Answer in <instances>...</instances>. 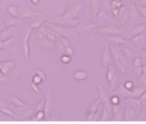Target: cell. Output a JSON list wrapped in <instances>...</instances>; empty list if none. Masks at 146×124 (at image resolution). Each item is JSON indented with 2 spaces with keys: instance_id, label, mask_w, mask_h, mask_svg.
<instances>
[{
  "instance_id": "obj_1",
  "label": "cell",
  "mask_w": 146,
  "mask_h": 124,
  "mask_svg": "<svg viewBox=\"0 0 146 124\" xmlns=\"http://www.w3.org/2000/svg\"><path fill=\"white\" fill-rule=\"evenodd\" d=\"M82 11V1L81 0H69L68 1L67 11L61 15L64 18H80Z\"/></svg>"
},
{
  "instance_id": "obj_2",
  "label": "cell",
  "mask_w": 146,
  "mask_h": 124,
  "mask_svg": "<svg viewBox=\"0 0 146 124\" xmlns=\"http://www.w3.org/2000/svg\"><path fill=\"white\" fill-rule=\"evenodd\" d=\"M98 34H103V35H117L123 31V27L119 25H107V26H95L94 30Z\"/></svg>"
},
{
  "instance_id": "obj_3",
  "label": "cell",
  "mask_w": 146,
  "mask_h": 124,
  "mask_svg": "<svg viewBox=\"0 0 146 124\" xmlns=\"http://www.w3.org/2000/svg\"><path fill=\"white\" fill-rule=\"evenodd\" d=\"M50 22H55L58 25H63V26H68V27H76L80 25V18H64L61 16H56V17H52L50 20H47Z\"/></svg>"
},
{
  "instance_id": "obj_4",
  "label": "cell",
  "mask_w": 146,
  "mask_h": 124,
  "mask_svg": "<svg viewBox=\"0 0 146 124\" xmlns=\"http://www.w3.org/2000/svg\"><path fill=\"white\" fill-rule=\"evenodd\" d=\"M31 29L30 26L26 29L24 37H22V52H24L25 59H30V47H29V42H30V35H31Z\"/></svg>"
},
{
  "instance_id": "obj_5",
  "label": "cell",
  "mask_w": 146,
  "mask_h": 124,
  "mask_svg": "<svg viewBox=\"0 0 146 124\" xmlns=\"http://www.w3.org/2000/svg\"><path fill=\"white\" fill-rule=\"evenodd\" d=\"M106 79L110 84V88L115 90L116 89V81H117V77H116V69L113 64L111 63L108 67H107V75H106Z\"/></svg>"
},
{
  "instance_id": "obj_6",
  "label": "cell",
  "mask_w": 146,
  "mask_h": 124,
  "mask_svg": "<svg viewBox=\"0 0 146 124\" xmlns=\"http://www.w3.org/2000/svg\"><path fill=\"white\" fill-rule=\"evenodd\" d=\"M102 105H103V110H102L100 120H111L112 119V105L108 101V98L102 101Z\"/></svg>"
},
{
  "instance_id": "obj_7",
  "label": "cell",
  "mask_w": 146,
  "mask_h": 124,
  "mask_svg": "<svg viewBox=\"0 0 146 124\" xmlns=\"http://www.w3.org/2000/svg\"><path fill=\"white\" fill-rule=\"evenodd\" d=\"M145 38H146V35H145V31H143V33H141V34L131 37V41H129V42L133 46H136L137 50H145V43H146Z\"/></svg>"
},
{
  "instance_id": "obj_8",
  "label": "cell",
  "mask_w": 146,
  "mask_h": 124,
  "mask_svg": "<svg viewBox=\"0 0 146 124\" xmlns=\"http://www.w3.org/2000/svg\"><path fill=\"white\" fill-rule=\"evenodd\" d=\"M128 20H129V22H132V24H136L137 21H140V13L137 11L134 3H131L128 5Z\"/></svg>"
},
{
  "instance_id": "obj_9",
  "label": "cell",
  "mask_w": 146,
  "mask_h": 124,
  "mask_svg": "<svg viewBox=\"0 0 146 124\" xmlns=\"http://www.w3.org/2000/svg\"><path fill=\"white\" fill-rule=\"evenodd\" d=\"M100 103V99L98 98L95 102H93L89 106V109H88V120H90V121H93V120H98L97 119V109H98V105Z\"/></svg>"
},
{
  "instance_id": "obj_10",
  "label": "cell",
  "mask_w": 146,
  "mask_h": 124,
  "mask_svg": "<svg viewBox=\"0 0 146 124\" xmlns=\"http://www.w3.org/2000/svg\"><path fill=\"white\" fill-rule=\"evenodd\" d=\"M140 112L137 111L136 109H133L132 106H129V105H125L124 107V114H123V119H125V120H133L134 118H136V115H138Z\"/></svg>"
},
{
  "instance_id": "obj_11",
  "label": "cell",
  "mask_w": 146,
  "mask_h": 124,
  "mask_svg": "<svg viewBox=\"0 0 146 124\" xmlns=\"http://www.w3.org/2000/svg\"><path fill=\"white\" fill-rule=\"evenodd\" d=\"M123 114H124V105L121 103V101L117 103V105H112V118L119 120V119H123Z\"/></svg>"
},
{
  "instance_id": "obj_12",
  "label": "cell",
  "mask_w": 146,
  "mask_h": 124,
  "mask_svg": "<svg viewBox=\"0 0 146 124\" xmlns=\"http://www.w3.org/2000/svg\"><path fill=\"white\" fill-rule=\"evenodd\" d=\"M11 102H12L13 106L20 107L21 110H33V109H34V106H31V105H27V103H25L24 101H21L18 97H11Z\"/></svg>"
},
{
  "instance_id": "obj_13",
  "label": "cell",
  "mask_w": 146,
  "mask_h": 124,
  "mask_svg": "<svg viewBox=\"0 0 146 124\" xmlns=\"http://www.w3.org/2000/svg\"><path fill=\"white\" fill-rule=\"evenodd\" d=\"M107 41L111 45H116V46H123L125 43H128V41L125 38H123L120 34H117V35H107Z\"/></svg>"
},
{
  "instance_id": "obj_14",
  "label": "cell",
  "mask_w": 146,
  "mask_h": 124,
  "mask_svg": "<svg viewBox=\"0 0 146 124\" xmlns=\"http://www.w3.org/2000/svg\"><path fill=\"white\" fill-rule=\"evenodd\" d=\"M52 109V98H51V90H47L44 97V105H43V111L46 115H50Z\"/></svg>"
},
{
  "instance_id": "obj_15",
  "label": "cell",
  "mask_w": 146,
  "mask_h": 124,
  "mask_svg": "<svg viewBox=\"0 0 146 124\" xmlns=\"http://www.w3.org/2000/svg\"><path fill=\"white\" fill-rule=\"evenodd\" d=\"M15 61L12 60H7V61H3V64H1V68H0V73L4 76H8V73L11 72V71L15 69Z\"/></svg>"
},
{
  "instance_id": "obj_16",
  "label": "cell",
  "mask_w": 146,
  "mask_h": 124,
  "mask_svg": "<svg viewBox=\"0 0 146 124\" xmlns=\"http://www.w3.org/2000/svg\"><path fill=\"white\" fill-rule=\"evenodd\" d=\"M111 63H112V56H111L110 47H104L103 54H102V65H103L104 68H107Z\"/></svg>"
},
{
  "instance_id": "obj_17",
  "label": "cell",
  "mask_w": 146,
  "mask_h": 124,
  "mask_svg": "<svg viewBox=\"0 0 146 124\" xmlns=\"http://www.w3.org/2000/svg\"><path fill=\"white\" fill-rule=\"evenodd\" d=\"M38 29H39V30L42 31L43 34H44V37H46V38H48L50 41H52V42H56V41H58V37L55 35V34L52 33V30H51V29H50L48 26H46L44 24H43L42 26H39V27H38Z\"/></svg>"
},
{
  "instance_id": "obj_18",
  "label": "cell",
  "mask_w": 146,
  "mask_h": 124,
  "mask_svg": "<svg viewBox=\"0 0 146 124\" xmlns=\"http://www.w3.org/2000/svg\"><path fill=\"white\" fill-rule=\"evenodd\" d=\"M94 20H95L94 22H100L102 20L111 21V17H110V15H108V11H106V9H99L97 12V15H95Z\"/></svg>"
},
{
  "instance_id": "obj_19",
  "label": "cell",
  "mask_w": 146,
  "mask_h": 124,
  "mask_svg": "<svg viewBox=\"0 0 146 124\" xmlns=\"http://www.w3.org/2000/svg\"><path fill=\"white\" fill-rule=\"evenodd\" d=\"M35 42L38 43V45L40 46V47H43V49L46 50H52L54 49V46L56 42H52V41H50L48 38H42V39H35Z\"/></svg>"
},
{
  "instance_id": "obj_20",
  "label": "cell",
  "mask_w": 146,
  "mask_h": 124,
  "mask_svg": "<svg viewBox=\"0 0 146 124\" xmlns=\"http://www.w3.org/2000/svg\"><path fill=\"white\" fill-rule=\"evenodd\" d=\"M42 13L40 12H34V11H30V9H20V18H31L35 17V16H40Z\"/></svg>"
},
{
  "instance_id": "obj_21",
  "label": "cell",
  "mask_w": 146,
  "mask_h": 124,
  "mask_svg": "<svg viewBox=\"0 0 146 124\" xmlns=\"http://www.w3.org/2000/svg\"><path fill=\"white\" fill-rule=\"evenodd\" d=\"M115 18H117L119 22H125L128 20V7L123 5L121 8H119V13Z\"/></svg>"
},
{
  "instance_id": "obj_22",
  "label": "cell",
  "mask_w": 146,
  "mask_h": 124,
  "mask_svg": "<svg viewBox=\"0 0 146 124\" xmlns=\"http://www.w3.org/2000/svg\"><path fill=\"white\" fill-rule=\"evenodd\" d=\"M143 91H146V89L143 88V86H138V88L134 86L132 90H129V95H128V98H138Z\"/></svg>"
},
{
  "instance_id": "obj_23",
  "label": "cell",
  "mask_w": 146,
  "mask_h": 124,
  "mask_svg": "<svg viewBox=\"0 0 146 124\" xmlns=\"http://www.w3.org/2000/svg\"><path fill=\"white\" fill-rule=\"evenodd\" d=\"M127 103L129 105V106H132L133 109H136L137 111L140 112L141 109H142V105H141V102L138 101V98H127Z\"/></svg>"
},
{
  "instance_id": "obj_24",
  "label": "cell",
  "mask_w": 146,
  "mask_h": 124,
  "mask_svg": "<svg viewBox=\"0 0 146 124\" xmlns=\"http://www.w3.org/2000/svg\"><path fill=\"white\" fill-rule=\"evenodd\" d=\"M12 35H13V26H7L0 33V41L7 39V38H9V37H12Z\"/></svg>"
},
{
  "instance_id": "obj_25",
  "label": "cell",
  "mask_w": 146,
  "mask_h": 124,
  "mask_svg": "<svg viewBox=\"0 0 146 124\" xmlns=\"http://www.w3.org/2000/svg\"><path fill=\"white\" fill-rule=\"evenodd\" d=\"M145 30H146V25L145 24H137L136 26L132 29L131 37H134V35H137V34H141V33H143Z\"/></svg>"
},
{
  "instance_id": "obj_26",
  "label": "cell",
  "mask_w": 146,
  "mask_h": 124,
  "mask_svg": "<svg viewBox=\"0 0 146 124\" xmlns=\"http://www.w3.org/2000/svg\"><path fill=\"white\" fill-rule=\"evenodd\" d=\"M121 52H123V55L125 56V59H134L133 49H132V47H129V46H127V43H125V46L123 47Z\"/></svg>"
},
{
  "instance_id": "obj_27",
  "label": "cell",
  "mask_w": 146,
  "mask_h": 124,
  "mask_svg": "<svg viewBox=\"0 0 146 124\" xmlns=\"http://www.w3.org/2000/svg\"><path fill=\"white\" fill-rule=\"evenodd\" d=\"M15 42V37H9V38H7V39H3V41H0V50L3 49V50H8V47L12 43Z\"/></svg>"
},
{
  "instance_id": "obj_28",
  "label": "cell",
  "mask_w": 146,
  "mask_h": 124,
  "mask_svg": "<svg viewBox=\"0 0 146 124\" xmlns=\"http://www.w3.org/2000/svg\"><path fill=\"white\" fill-rule=\"evenodd\" d=\"M18 22H20V18L17 17H12V16H9L8 18H4V25L7 26H16V25H18Z\"/></svg>"
},
{
  "instance_id": "obj_29",
  "label": "cell",
  "mask_w": 146,
  "mask_h": 124,
  "mask_svg": "<svg viewBox=\"0 0 146 124\" xmlns=\"http://www.w3.org/2000/svg\"><path fill=\"white\" fill-rule=\"evenodd\" d=\"M90 5H91V12H93V18H94L97 12L100 9V0H90Z\"/></svg>"
},
{
  "instance_id": "obj_30",
  "label": "cell",
  "mask_w": 146,
  "mask_h": 124,
  "mask_svg": "<svg viewBox=\"0 0 146 124\" xmlns=\"http://www.w3.org/2000/svg\"><path fill=\"white\" fill-rule=\"evenodd\" d=\"M113 61H115V64H113V67H115V69H119V72H120V73H128L127 64L121 63L120 60H113Z\"/></svg>"
},
{
  "instance_id": "obj_31",
  "label": "cell",
  "mask_w": 146,
  "mask_h": 124,
  "mask_svg": "<svg viewBox=\"0 0 146 124\" xmlns=\"http://www.w3.org/2000/svg\"><path fill=\"white\" fill-rule=\"evenodd\" d=\"M7 12L9 13V16H12V17L20 18V9H18L16 5H8V8H7Z\"/></svg>"
},
{
  "instance_id": "obj_32",
  "label": "cell",
  "mask_w": 146,
  "mask_h": 124,
  "mask_svg": "<svg viewBox=\"0 0 146 124\" xmlns=\"http://www.w3.org/2000/svg\"><path fill=\"white\" fill-rule=\"evenodd\" d=\"M0 111L4 112V114H7V115H9V116H15V112L9 109L8 105H5L3 101H0Z\"/></svg>"
},
{
  "instance_id": "obj_33",
  "label": "cell",
  "mask_w": 146,
  "mask_h": 124,
  "mask_svg": "<svg viewBox=\"0 0 146 124\" xmlns=\"http://www.w3.org/2000/svg\"><path fill=\"white\" fill-rule=\"evenodd\" d=\"M73 79L78 80V81L88 79V72H86V71H76V72L73 73Z\"/></svg>"
},
{
  "instance_id": "obj_34",
  "label": "cell",
  "mask_w": 146,
  "mask_h": 124,
  "mask_svg": "<svg viewBox=\"0 0 146 124\" xmlns=\"http://www.w3.org/2000/svg\"><path fill=\"white\" fill-rule=\"evenodd\" d=\"M94 27H95L94 24H85L84 26L81 27V30H77V31H78V34L89 33V31H93V30H94Z\"/></svg>"
},
{
  "instance_id": "obj_35",
  "label": "cell",
  "mask_w": 146,
  "mask_h": 124,
  "mask_svg": "<svg viewBox=\"0 0 146 124\" xmlns=\"http://www.w3.org/2000/svg\"><path fill=\"white\" fill-rule=\"evenodd\" d=\"M47 20L46 17H43V18H38V20H35V21H33V24L30 25V27L33 29V30H35V29H38L39 26H42L43 24H44V21Z\"/></svg>"
},
{
  "instance_id": "obj_36",
  "label": "cell",
  "mask_w": 146,
  "mask_h": 124,
  "mask_svg": "<svg viewBox=\"0 0 146 124\" xmlns=\"http://www.w3.org/2000/svg\"><path fill=\"white\" fill-rule=\"evenodd\" d=\"M124 5V1H116V0H111L110 1V7L111 8H121Z\"/></svg>"
},
{
  "instance_id": "obj_37",
  "label": "cell",
  "mask_w": 146,
  "mask_h": 124,
  "mask_svg": "<svg viewBox=\"0 0 146 124\" xmlns=\"http://www.w3.org/2000/svg\"><path fill=\"white\" fill-rule=\"evenodd\" d=\"M137 11H138V13H140V16H142V17H146V7L145 5H136Z\"/></svg>"
},
{
  "instance_id": "obj_38",
  "label": "cell",
  "mask_w": 146,
  "mask_h": 124,
  "mask_svg": "<svg viewBox=\"0 0 146 124\" xmlns=\"http://www.w3.org/2000/svg\"><path fill=\"white\" fill-rule=\"evenodd\" d=\"M108 101L111 102V105H117V103L120 102V97H119L117 94H113L111 98H108Z\"/></svg>"
},
{
  "instance_id": "obj_39",
  "label": "cell",
  "mask_w": 146,
  "mask_h": 124,
  "mask_svg": "<svg viewBox=\"0 0 146 124\" xmlns=\"http://www.w3.org/2000/svg\"><path fill=\"white\" fill-rule=\"evenodd\" d=\"M123 88L127 89V90H132V89L134 88V82L133 81H125L124 84H123Z\"/></svg>"
},
{
  "instance_id": "obj_40",
  "label": "cell",
  "mask_w": 146,
  "mask_h": 124,
  "mask_svg": "<svg viewBox=\"0 0 146 124\" xmlns=\"http://www.w3.org/2000/svg\"><path fill=\"white\" fill-rule=\"evenodd\" d=\"M70 60H72V56H69V55H67V54L61 55V61H63L64 64H69Z\"/></svg>"
},
{
  "instance_id": "obj_41",
  "label": "cell",
  "mask_w": 146,
  "mask_h": 124,
  "mask_svg": "<svg viewBox=\"0 0 146 124\" xmlns=\"http://www.w3.org/2000/svg\"><path fill=\"white\" fill-rule=\"evenodd\" d=\"M44 116H46V114H44V111H43V110H40V111H36L35 120H43V119H44Z\"/></svg>"
},
{
  "instance_id": "obj_42",
  "label": "cell",
  "mask_w": 146,
  "mask_h": 124,
  "mask_svg": "<svg viewBox=\"0 0 146 124\" xmlns=\"http://www.w3.org/2000/svg\"><path fill=\"white\" fill-rule=\"evenodd\" d=\"M138 101L141 102V105H142V106H145V103H146V91H143L140 97H138Z\"/></svg>"
},
{
  "instance_id": "obj_43",
  "label": "cell",
  "mask_w": 146,
  "mask_h": 124,
  "mask_svg": "<svg viewBox=\"0 0 146 124\" xmlns=\"http://www.w3.org/2000/svg\"><path fill=\"white\" fill-rule=\"evenodd\" d=\"M31 81H33V82H35L36 85H39V84H42V81H43V80L40 79V77H39V76H38V75H34V76H33V79H31Z\"/></svg>"
},
{
  "instance_id": "obj_44",
  "label": "cell",
  "mask_w": 146,
  "mask_h": 124,
  "mask_svg": "<svg viewBox=\"0 0 146 124\" xmlns=\"http://www.w3.org/2000/svg\"><path fill=\"white\" fill-rule=\"evenodd\" d=\"M35 75H38V76H39V77L43 80V81H44V80H46V75H44V72H43V71H40V69H36V71H35Z\"/></svg>"
},
{
  "instance_id": "obj_45",
  "label": "cell",
  "mask_w": 146,
  "mask_h": 124,
  "mask_svg": "<svg viewBox=\"0 0 146 124\" xmlns=\"http://www.w3.org/2000/svg\"><path fill=\"white\" fill-rule=\"evenodd\" d=\"M31 89L34 90V93L39 94V88H38V85H36L35 82H33V81H31Z\"/></svg>"
},
{
  "instance_id": "obj_46",
  "label": "cell",
  "mask_w": 146,
  "mask_h": 124,
  "mask_svg": "<svg viewBox=\"0 0 146 124\" xmlns=\"http://www.w3.org/2000/svg\"><path fill=\"white\" fill-rule=\"evenodd\" d=\"M136 5H145V0H133Z\"/></svg>"
},
{
  "instance_id": "obj_47",
  "label": "cell",
  "mask_w": 146,
  "mask_h": 124,
  "mask_svg": "<svg viewBox=\"0 0 146 124\" xmlns=\"http://www.w3.org/2000/svg\"><path fill=\"white\" fill-rule=\"evenodd\" d=\"M5 81H7V76H4V75L0 73V85L3 84V82H5Z\"/></svg>"
},
{
  "instance_id": "obj_48",
  "label": "cell",
  "mask_w": 146,
  "mask_h": 124,
  "mask_svg": "<svg viewBox=\"0 0 146 124\" xmlns=\"http://www.w3.org/2000/svg\"><path fill=\"white\" fill-rule=\"evenodd\" d=\"M4 27H5V25H4V18H1V20H0V33H1V30H3Z\"/></svg>"
},
{
  "instance_id": "obj_49",
  "label": "cell",
  "mask_w": 146,
  "mask_h": 124,
  "mask_svg": "<svg viewBox=\"0 0 146 124\" xmlns=\"http://www.w3.org/2000/svg\"><path fill=\"white\" fill-rule=\"evenodd\" d=\"M30 1L34 4V5H38V4H39V0H30Z\"/></svg>"
},
{
  "instance_id": "obj_50",
  "label": "cell",
  "mask_w": 146,
  "mask_h": 124,
  "mask_svg": "<svg viewBox=\"0 0 146 124\" xmlns=\"http://www.w3.org/2000/svg\"><path fill=\"white\" fill-rule=\"evenodd\" d=\"M1 64H3V61H0V68H1Z\"/></svg>"
}]
</instances>
